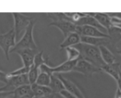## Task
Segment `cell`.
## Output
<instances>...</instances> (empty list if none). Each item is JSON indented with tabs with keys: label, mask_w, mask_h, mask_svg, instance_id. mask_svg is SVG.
Listing matches in <instances>:
<instances>
[{
	"label": "cell",
	"mask_w": 121,
	"mask_h": 98,
	"mask_svg": "<svg viewBox=\"0 0 121 98\" xmlns=\"http://www.w3.org/2000/svg\"><path fill=\"white\" fill-rule=\"evenodd\" d=\"M74 47L80 52V59H83L100 69H102L105 65L100 55L99 48L83 43H80Z\"/></svg>",
	"instance_id": "1"
},
{
	"label": "cell",
	"mask_w": 121,
	"mask_h": 98,
	"mask_svg": "<svg viewBox=\"0 0 121 98\" xmlns=\"http://www.w3.org/2000/svg\"><path fill=\"white\" fill-rule=\"evenodd\" d=\"M35 20L33 19L30 21V25L25 30L24 34L21 38V39L18 42H17L16 46L13 49H11L10 52H16L22 49H27V48H31V49H38L37 45L35 44V42L34 40L33 37V30L34 27H35Z\"/></svg>",
	"instance_id": "2"
},
{
	"label": "cell",
	"mask_w": 121,
	"mask_h": 98,
	"mask_svg": "<svg viewBox=\"0 0 121 98\" xmlns=\"http://www.w3.org/2000/svg\"><path fill=\"white\" fill-rule=\"evenodd\" d=\"M17 35L14 27H12L7 33L0 34V48L3 50L7 60H9V53L11 48L16 46Z\"/></svg>",
	"instance_id": "3"
},
{
	"label": "cell",
	"mask_w": 121,
	"mask_h": 98,
	"mask_svg": "<svg viewBox=\"0 0 121 98\" xmlns=\"http://www.w3.org/2000/svg\"><path fill=\"white\" fill-rule=\"evenodd\" d=\"M73 71L83 74L85 77L91 78L95 73L101 72L102 70L100 68H97L96 66H95L92 64L89 63L83 59H79L77 62V65H75L74 69H73Z\"/></svg>",
	"instance_id": "4"
},
{
	"label": "cell",
	"mask_w": 121,
	"mask_h": 98,
	"mask_svg": "<svg viewBox=\"0 0 121 98\" xmlns=\"http://www.w3.org/2000/svg\"><path fill=\"white\" fill-rule=\"evenodd\" d=\"M14 20V27L15 32H16L17 37H18L23 30H26L28 25H30V21H32V18L30 16H27L22 13L18 12H13L12 13Z\"/></svg>",
	"instance_id": "5"
},
{
	"label": "cell",
	"mask_w": 121,
	"mask_h": 98,
	"mask_svg": "<svg viewBox=\"0 0 121 98\" xmlns=\"http://www.w3.org/2000/svg\"><path fill=\"white\" fill-rule=\"evenodd\" d=\"M30 84L28 79V74L18 76H8V83L5 84V91L6 92H13L15 89L23 85Z\"/></svg>",
	"instance_id": "6"
},
{
	"label": "cell",
	"mask_w": 121,
	"mask_h": 98,
	"mask_svg": "<svg viewBox=\"0 0 121 98\" xmlns=\"http://www.w3.org/2000/svg\"><path fill=\"white\" fill-rule=\"evenodd\" d=\"M76 33L80 36H88V37H97V38H109V35L99 30L95 27L90 25H77Z\"/></svg>",
	"instance_id": "7"
},
{
	"label": "cell",
	"mask_w": 121,
	"mask_h": 98,
	"mask_svg": "<svg viewBox=\"0 0 121 98\" xmlns=\"http://www.w3.org/2000/svg\"><path fill=\"white\" fill-rule=\"evenodd\" d=\"M48 26H54L57 27L64 34V38L68 36L69 34H70L71 33H74L76 32V28L77 25L73 24V22L68 21H52L51 23H49Z\"/></svg>",
	"instance_id": "8"
},
{
	"label": "cell",
	"mask_w": 121,
	"mask_h": 98,
	"mask_svg": "<svg viewBox=\"0 0 121 98\" xmlns=\"http://www.w3.org/2000/svg\"><path fill=\"white\" fill-rule=\"evenodd\" d=\"M20 56L22 60L23 66L30 67L34 64V59L37 53L39 52L38 49H22L16 52Z\"/></svg>",
	"instance_id": "9"
},
{
	"label": "cell",
	"mask_w": 121,
	"mask_h": 98,
	"mask_svg": "<svg viewBox=\"0 0 121 98\" xmlns=\"http://www.w3.org/2000/svg\"><path fill=\"white\" fill-rule=\"evenodd\" d=\"M81 43L100 48L101 46H110V41L109 38H97V37L81 36Z\"/></svg>",
	"instance_id": "10"
},
{
	"label": "cell",
	"mask_w": 121,
	"mask_h": 98,
	"mask_svg": "<svg viewBox=\"0 0 121 98\" xmlns=\"http://www.w3.org/2000/svg\"><path fill=\"white\" fill-rule=\"evenodd\" d=\"M57 75L59 76V78L61 79V81H62L63 83H64L65 90L69 91V92H71V93L73 94L74 96H76L78 98H85L82 92H81V90L78 88V87L74 83H73L72 81L69 80V79H65V78L63 75H61L60 74H57Z\"/></svg>",
	"instance_id": "11"
},
{
	"label": "cell",
	"mask_w": 121,
	"mask_h": 98,
	"mask_svg": "<svg viewBox=\"0 0 121 98\" xmlns=\"http://www.w3.org/2000/svg\"><path fill=\"white\" fill-rule=\"evenodd\" d=\"M107 34L110 41V47L115 49L117 48V44L121 40V28L112 25L110 28L107 30Z\"/></svg>",
	"instance_id": "12"
},
{
	"label": "cell",
	"mask_w": 121,
	"mask_h": 98,
	"mask_svg": "<svg viewBox=\"0 0 121 98\" xmlns=\"http://www.w3.org/2000/svg\"><path fill=\"white\" fill-rule=\"evenodd\" d=\"M76 25H80V26H83V25H90V26H92V27H95V28L98 29L99 30H100L101 32L105 34H107V30L105 28H104L98 21L95 19L93 16H91L89 15H86V16L84 17L81 18L80 21H78V22L76 23Z\"/></svg>",
	"instance_id": "13"
},
{
	"label": "cell",
	"mask_w": 121,
	"mask_h": 98,
	"mask_svg": "<svg viewBox=\"0 0 121 98\" xmlns=\"http://www.w3.org/2000/svg\"><path fill=\"white\" fill-rule=\"evenodd\" d=\"M102 71L110 75L115 81H117L120 77V62H115L113 64H105L102 67Z\"/></svg>",
	"instance_id": "14"
},
{
	"label": "cell",
	"mask_w": 121,
	"mask_h": 98,
	"mask_svg": "<svg viewBox=\"0 0 121 98\" xmlns=\"http://www.w3.org/2000/svg\"><path fill=\"white\" fill-rule=\"evenodd\" d=\"M80 43H81V36L76 32H74V33H71L64 38V40L59 45V48L65 49L69 47H74L79 44Z\"/></svg>",
	"instance_id": "15"
},
{
	"label": "cell",
	"mask_w": 121,
	"mask_h": 98,
	"mask_svg": "<svg viewBox=\"0 0 121 98\" xmlns=\"http://www.w3.org/2000/svg\"><path fill=\"white\" fill-rule=\"evenodd\" d=\"M89 16H93L95 19L100 23L104 28L108 30L109 28L112 26L111 21H110V16L108 13L105 12H88L87 13Z\"/></svg>",
	"instance_id": "16"
},
{
	"label": "cell",
	"mask_w": 121,
	"mask_h": 98,
	"mask_svg": "<svg viewBox=\"0 0 121 98\" xmlns=\"http://www.w3.org/2000/svg\"><path fill=\"white\" fill-rule=\"evenodd\" d=\"M77 60H66L65 62L62 63L61 65L56 67H53V72L54 74H61V73H68V72L73 71L75 65H77Z\"/></svg>",
	"instance_id": "17"
},
{
	"label": "cell",
	"mask_w": 121,
	"mask_h": 98,
	"mask_svg": "<svg viewBox=\"0 0 121 98\" xmlns=\"http://www.w3.org/2000/svg\"><path fill=\"white\" fill-rule=\"evenodd\" d=\"M32 92H33L35 97H48L49 94L53 92L49 87H45V86L38 85L37 83H34L31 85Z\"/></svg>",
	"instance_id": "18"
},
{
	"label": "cell",
	"mask_w": 121,
	"mask_h": 98,
	"mask_svg": "<svg viewBox=\"0 0 121 98\" xmlns=\"http://www.w3.org/2000/svg\"><path fill=\"white\" fill-rule=\"evenodd\" d=\"M99 48H100L101 57L105 64H113L116 62V57L112 53V52L110 50L108 47L101 46Z\"/></svg>",
	"instance_id": "19"
},
{
	"label": "cell",
	"mask_w": 121,
	"mask_h": 98,
	"mask_svg": "<svg viewBox=\"0 0 121 98\" xmlns=\"http://www.w3.org/2000/svg\"><path fill=\"white\" fill-rule=\"evenodd\" d=\"M49 87L54 92H61L63 90L65 89L64 85L62 81H61V79L55 74L51 75V81L50 84H49Z\"/></svg>",
	"instance_id": "20"
},
{
	"label": "cell",
	"mask_w": 121,
	"mask_h": 98,
	"mask_svg": "<svg viewBox=\"0 0 121 98\" xmlns=\"http://www.w3.org/2000/svg\"><path fill=\"white\" fill-rule=\"evenodd\" d=\"M32 88L30 84H26V85H23L21 87H17L13 91V98H20L23 96L28 95V94H32Z\"/></svg>",
	"instance_id": "21"
},
{
	"label": "cell",
	"mask_w": 121,
	"mask_h": 98,
	"mask_svg": "<svg viewBox=\"0 0 121 98\" xmlns=\"http://www.w3.org/2000/svg\"><path fill=\"white\" fill-rule=\"evenodd\" d=\"M67 52L68 60H77L80 59V52L75 47H69V48H65Z\"/></svg>",
	"instance_id": "22"
},
{
	"label": "cell",
	"mask_w": 121,
	"mask_h": 98,
	"mask_svg": "<svg viewBox=\"0 0 121 98\" xmlns=\"http://www.w3.org/2000/svg\"><path fill=\"white\" fill-rule=\"evenodd\" d=\"M39 68L35 67V65H31L30 68V70H29L28 73V79H29V83H30V85L35 83L37 81V79H38V76L40 73H39Z\"/></svg>",
	"instance_id": "23"
},
{
	"label": "cell",
	"mask_w": 121,
	"mask_h": 98,
	"mask_svg": "<svg viewBox=\"0 0 121 98\" xmlns=\"http://www.w3.org/2000/svg\"><path fill=\"white\" fill-rule=\"evenodd\" d=\"M51 81V76L45 73H40L38 76V79L35 83L40 86H45V87H49Z\"/></svg>",
	"instance_id": "24"
},
{
	"label": "cell",
	"mask_w": 121,
	"mask_h": 98,
	"mask_svg": "<svg viewBox=\"0 0 121 98\" xmlns=\"http://www.w3.org/2000/svg\"><path fill=\"white\" fill-rule=\"evenodd\" d=\"M47 60H48V57H47L46 59L44 57V51L41 50L35 55V59H34L33 65H35V67H37V68H40L42 65L46 63Z\"/></svg>",
	"instance_id": "25"
},
{
	"label": "cell",
	"mask_w": 121,
	"mask_h": 98,
	"mask_svg": "<svg viewBox=\"0 0 121 98\" xmlns=\"http://www.w3.org/2000/svg\"><path fill=\"white\" fill-rule=\"evenodd\" d=\"M30 67L22 66L21 68L15 70L13 71L10 72L8 74V76H18V75H24V74H28L29 70H30Z\"/></svg>",
	"instance_id": "26"
},
{
	"label": "cell",
	"mask_w": 121,
	"mask_h": 98,
	"mask_svg": "<svg viewBox=\"0 0 121 98\" xmlns=\"http://www.w3.org/2000/svg\"><path fill=\"white\" fill-rule=\"evenodd\" d=\"M39 70H40V73L48 74L49 75H50V76L54 74V72H53V67H50L47 63L42 65L39 68Z\"/></svg>",
	"instance_id": "27"
},
{
	"label": "cell",
	"mask_w": 121,
	"mask_h": 98,
	"mask_svg": "<svg viewBox=\"0 0 121 98\" xmlns=\"http://www.w3.org/2000/svg\"><path fill=\"white\" fill-rule=\"evenodd\" d=\"M8 74H6L5 72H3L0 70V82L6 84L7 83H8Z\"/></svg>",
	"instance_id": "28"
},
{
	"label": "cell",
	"mask_w": 121,
	"mask_h": 98,
	"mask_svg": "<svg viewBox=\"0 0 121 98\" xmlns=\"http://www.w3.org/2000/svg\"><path fill=\"white\" fill-rule=\"evenodd\" d=\"M60 93L62 94V95L64 96L65 98H78L76 96H74L73 94H72L71 92H69V91L65 90V89H64V90H63Z\"/></svg>",
	"instance_id": "29"
},
{
	"label": "cell",
	"mask_w": 121,
	"mask_h": 98,
	"mask_svg": "<svg viewBox=\"0 0 121 98\" xmlns=\"http://www.w3.org/2000/svg\"><path fill=\"white\" fill-rule=\"evenodd\" d=\"M47 98H65L60 92H53L51 94H49L48 97H46Z\"/></svg>",
	"instance_id": "30"
},
{
	"label": "cell",
	"mask_w": 121,
	"mask_h": 98,
	"mask_svg": "<svg viewBox=\"0 0 121 98\" xmlns=\"http://www.w3.org/2000/svg\"><path fill=\"white\" fill-rule=\"evenodd\" d=\"M13 95V92H0V98H9Z\"/></svg>",
	"instance_id": "31"
},
{
	"label": "cell",
	"mask_w": 121,
	"mask_h": 98,
	"mask_svg": "<svg viewBox=\"0 0 121 98\" xmlns=\"http://www.w3.org/2000/svg\"><path fill=\"white\" fill-rule=\"evenodd\" d=\"M116 82H117V85H118V88H117V89H119V90L121 92V71L120 73V77H119V79L116 81Z\"/></svg>",
	"instance_id": "32"
},
{
	"label": "cell",
	"mask_w": 121,
	"mask_h": 98,
	"mask_svg": "<svg viewBox=\"0 0 121 98\" xmlns=\"http://www.w3.org/2000/svg\"><path fill=\"white\" fill-rule=\"evenodd\" d=\"M34 97H35V95H34V93H32V94H28V95L23 96V97L20 98H34Z\"/></svg>",
	"instance_id": "33"
},
{
	"label": "cell",
	"mask_w": 121,
	"mask_h": 98,
	"mask_svg": "<svg viewBox=\"0 0 121 98\" xmlns=\"http://www.w3.org/2000/svg\"><path fill=\"white\" fill-rule=\"evenodd\" d=\"M0 92H6V91H5L4 86H3V87H0Z\"/></svg>",
	"instance_id": "34"
},
{
	"label": "cell",
	"mask_w": 121,
	"mask_h": 98,
	"mask_svg": "<svg viewBox=\"0 0 121 98\" xmlns=\"http://www.w3.org/2000/svg\"><path fill=\"white\" fill-rule=\"evenodd\" d=\"M117 52L121 55V49H120V50H119V49H117Z\"/></svg>",
	"instance_id": "35"
},
{
	"label": "cell",
	"mask_w": 121,
	"mask_h": 98,
	"mask_svg": "<svg viewBox=\"0 0 121 98\" xmlns=\"http://www.w3.org/2000/svg\"><path fill=\"white\" fill-rule=\"evenodd\" d=\"M34 98H47L46 97H34Z\"/></svg>",
	"instance_id": "36"
},
{
	"label": "cell",
	"mask_w": 121,
	"mask_h": 98,
	"mask_svg": "<svg viewBox=\"0 0 121 98\" xmlns=\"http://www.w3.org/2000/svg\"><path fill=\"white\" fill-rule=\"evenodd\" d=\"M120 28H121V25H120Z\"/></svg>",
	"instance_id": "37"
},
{
	"label": "cell",
	"mask_w": 121,
	"mask_h": 98,
	"mask_svg": "<svg viewBox=\"0 0 121 98\" xmlns=\"http://www.w3.org/2000/svg\"></svg>",
	"instance_id": "38"
}]
</instances>
